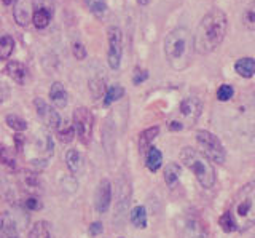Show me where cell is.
Listing matches in <instances>:
<instances>
[{"instance_id":"6da1fadb","label":"cell","mask_w":255,"mask_h":238,"mask_svg":"<svg viewBox=\"0 0 255 238\" xmlns=\"http://www.w3.org/2000/svg\"><path fill=\"white\" fill-rule=\"evenodd\" d=\"M227 32H228L227 14L219 8H212L211 11H207L204 14L196 27V32L193 35L195 51L199 54L212 53L225 40Z\"/></svg>"},{"instance_id":"b9f144b4","label":"cell","mask_w":255,"mask_h":238,"mask_svg":"<svg viewBox=\"0 0 255 238\" xmlns=\"http://www.w3.org/2000/svg\"><path fill=\"white\" fill-rule=\"evenodd\" d=\"M150 2H151V0H137V3H139L140 6H147Z\"/></svg>"},{"instance_id":"2e32d148","label":"cell","mask_w":255,"mask_h":238,"mask_svg":"<svg viewBox=\"0 0 255 238\" xmlns=\"http://www.w3.org/2000/svg\"><path fill=\"white\" fill-rule=\"evenodd\" d=\"M0 238H19L16 221L6 211L0 214Z\"/></svg>"},{"instance_id":"d6a6232c","label":"cell","mask_w":255,"mask_h":238,"mask_svg":"<svg viewBox=\"0 0 255 238\" xmlns=\"http://www.w3.org/2000/svg\"><path fill=\"white\" fill-rule=\"evenodd\" d=\"M90 90H91V94L94 99H99L102 98L104 94H106V83H104L102 78H93L90 82Z\"/></svg>"},{"instance_id":"7a4b0ae2","label":"cell","mask_w":255,"mask_h":238,"mask_svg":"<svg viewBox=\"0 0 255 238\" xmlns=\"http://www.w3.org/2000/svg\"><path fill=\"white\" fill-rule=\"evenodd\" d=\"M193 34L187 27H175L164 38V54L174 70H185L193 61Z\"/></svg>"},{"instance_id":"e0dca14e","label":"cell","mask_w":255,"mask_h":238,"mask_svg":"<svg viewBox=\"0 0 255 238\" xmlns=\"http://www.w3.org/2000/svg\"><path fill=\"white\" fill-rule=\"evenodd\" d=\"M50 99L56 109H64L67 106V91L61 82H54L50 88Z\"/></svg>"},{"instance_id":"8fae6325","label":"cell","mask_w":255,"mask_h":238,"mask_svg":"<svg viewBox=\"0 0 255 238\" xmlns=\"http://www.w3.org/2000/svg\"><path fill=\"white\" fill-rule=\"evenodd\" d=\"M34 147L37 157L32 158V163H38V162H46L48 158L53 155V141L51 136L45 131H40L35 139H34Z\"/></svg>"},{"instance_id":"9c48e42d","label":"cell","mask_w":255,"mask_h":238,"mask_svg":"<svg viewBox=\"0 0 255 238\" xmlns=\"http://www.w3.org/2000/svg\"><path fill=\"white\" fill-rule=\"evenodd\" d=\"M180 237L182 238H206L207 229L204 221L195 213H188L180 222Z\"/></svg>"},{"instance_id":"1f68e13d","label":"cell","mask_w":255,"mask_h":238,"mask_svg":"<svg viewBox=\"0 0 255 238\" xmlns=\"http://www.w3.org/2000/svg\"><path fill=\"white\" fill-rule=\"evenodd\" d=\"M5 122H6V125L10 126L11 130L18 131V133L27 130V122L24 120V118H21L19 115H13V114H11V115H8V117L5 118Z\"/></svg>"},{"instance_id":"f546056e","label":"cell","mask_w":255,"mask_h":238,"mask_svg":"<svg viewBox=\"0 0 255 238\" xmlns=\"http://www.w3.org/2000/svg\"><path fill=\"white\" fill-rule=\"evenodd\" d=\"M219 226L222 227V230H223L225 234L238 232V224H236V221H235V218H233V214H231L228 210L220 216V219H219Z\"/></svg>"},{"instance_id":"f35d334b","label":"cell","mask_w":255,"mask_h":238,"mask_svg":"<svg viewBox=\"0 0 255 238\" xmlns=\"http://www.w3.org/2000/svg\"><path fill=\"white\" fill-rule=\"evenodd\" d=\"M72 53H74L75 59H78V61H82V59L86 58V48H85V45H82L80 42L72 45Z\"/></svg>"},{"instance_id":"4dcf8cb0","label":"cell","mask_w":255,"mask_h":238,"mask_svg":"<svg viewBox=\"0 0 255 238\" xmlns=\"http://www.w3.org/2000/svg\"><path fill=\"white\" fill-rule=\"evenodd\" d=\"M86 6L90 8V11L98 18H104L107 14V3L106 0H85Z\"/></svg>"},{"instance_id":"e575fe53","label":"cell","mask_w":255,"mask_h":238,"mask_svg":"<svg viewBox=\"0 0 255 238\" xmlns=\"http://www.w3.org/2000/svg\"><path fill=\"white\" fill-rule=\"evenodd\" d=\"M233 96H235V88H233V85L223 83V85L219 86V90H217V99H219V101L227 102V101H230Z\"/></svg>"},{"instance_id":"7bdbcfd3","label":"cell","mask_w":255,"mask_h":238,"mask_svg":"<svg viewBox=\"0 0 255 238\" xmlns=\"http://www.w3.org/2000/svg\"><path fill=\"white\" fill-rule=\"evenodd\" d=\"M2 2H3L5 5H11V3L14 2V0H2Z\"/></svg>"},{"instance_id":"d4e9b609","label":"cell","mask_w":255,"mask_h":238,"mask_svg":"<svg viewBox=\"0 0 255 238\" xmlns=\"http://www.w3.org/2000/svg\"><path fill=\"white\" fill-rule=\"evenodd\" d=\"M129 219H131V224L137 229H145L147 227V210L145 206H135L132 208L131 214H129Z\"/></svg>"},{"instance_id":"484cf974","label":"cell","mask_w":255,"mask_h":238,"mask_svg":"<svg viewBox=\"0 0 255 238\" xmlns=\"http://www.w3.org/2000/svg\"><path fill=\"white\" fill-rule=\"evenodd\" d=\"M125 96V88L120 85H110L106 90V94H104V106L110 107L115 101H118L120 98Z\"/></svg>"},{"instance_id":"52a82bcc","label":"cell","mask_w":255,"mask_h":238,"mask_svg":"<svg viewBox=\"0 0 255 238\" xmlns=\"http://www.w3.org/2000/svg\"><path fill=\"white\" fill-rule=\"evenodd\" d=\"M107 62L110 69H118L123 56V32L117 26L107 30Z\"/></svg>"},{"instance_id":"60d3db41","label":"cell","mask_w":255,"mask_h":238,"mask_svg":"<svg viewBox=\"0 0 255 238\" xmlns=\"http://www.w3.org/2000/svg\"><path fill=\"white\" fill-rule=\"evenodd\" d=\"M14 144H16V149L21 152V150H24V147H26V138H24L22 134L16 133L14 134Z\"/></svg>"},{"instance_id":"30bf717a","label":"cell","mask_w":255,"mask_h":238,"mask_svg":"<svg viewBox=\"0 0 255 238\" xmlns=\"http://www.w3.org/2000/svg\"><path fill=\"white\" fill-rule=\"evenodd\" d=\"M34 106L37 109V115L40 117V120H42L48 128H51V130H59L61 128V115L59 112L56 110L53 106H50L45 99L42 98H37L34 101Z\"/></svg>"},{"instance_id":"5bb4252c","label":"cell","mask_w":255,"mask_h":238,"mask_svg":"<svg viewBox=\"0 0 255 238\" xmlns=\"http://www.w3.org/2000/svg\"><path fill=\"white\" fill-rule=\"evenodd\" d=\"M66 163H67V168H69V171L72 173V176H74V178L82 176V174L85 173L86 158H85V155L82 152H78L77 149L67 150V154H66Z\"/></svg>"},{"instance_id":"ee69618b","label":"cell","mask_w":255,"mask_h":238,"mask_svg":"<svg viewBox=\"0 0 255 238\" xmlns=\"http://www.w3.org/2000/svg\"><path fill=\"white\" fill-rule=\"evenodd\" d=\"M2 146H3V144H2V142H0V147H2Z\"/></svg>"},{"instance_id":"ba28073f","label":"cell","mask_w":255,"mask_h":238,"mask_svg":"<svg viewBox=\"0 0 255 238\" xmlns=\"http://www.w3.org/2000/svg\"><path fill=\"white\" fill-rule=\"evenodd\" d=\"M74 128L82 144H90L93 136V115L86 107H77L74 112Z\"/></svg>"},{"instance_id":"8d00e7d4","label":"cell","mask_w":255,"mask_h":238,"mask_svg":"<svg viewBox=\"0 0 255 238\" xmlns=\"http://www.w3.org/2000/svg\"><path fill=\"white\" fill-rule=\"evenodd\" d=\"M24 208L27 211H38V210H42V203H40V200L35 195H30L24 200Z\"/></svg>"},{"instance_id":"44dd1931","label":"cell","mask_w":255,"mask_h":238,"mask_svg":"<svg viewBox=\"0 0 255 238\" xmlns=\"http://www.w3.org/2000/svg\"><path fill=\"white\" fill-rule=\"evenodd\" d=\"M159 134V128L158 126H150V128L143 130L139 136V152L145 154L147 150L151 147V142L155 141V138Z\"/></svg>"},{"instance_id":"83f0119b","label":"cell","mask_w":255,"mask_h":238,"mask_svg":"<svg viewBox=\"0 0 255 238\" xmlns=\"http://www.w3.org/2000/svg\"><path fill=\"white\" fill-rule=\"evenodd\" d=\"M14 51V38L11 35L0 37V61H6Z\"/></svg>"},{"instance_id":"5b68a950","label":"cell","mask_w":255,"mask_h":238,"mask_svg":"<svg viewBox=\"0 0 255 238\" xmlns=\"http://www.w3.org/2000/svg\"><path fill=\"white\" fill-rule=\"evenodd\" d=\"M203 112V102L196 96H187L183 98L175 110L174 117L167 123V128L171 131H182L191 128L201 117Z\"/></svg>"},{"instance_id":"74e56055","label":"cell","mask_w":255,"mask_h":238,"mask_svg":"<svg viewBox=\"0 0 255 238\" xmlns=\"http://www.w3.org/2000/svg\"><path fill=\"white\" fill-rule=\"evenodd\" d=\"M147 78H148V70L140 69V67L134 69V75H132V83L134 85H140V83L145 82Z\"/></svg>"},{"instance_id":"277c9868","label":"cell","mask_w":255,"mask_h":238,"mask_svg":"<svg viewBox=\"0 0 255 238\" xmlns=\"http://www.w3.org/2000/svg\"><path fill=\"white\" fill-rule=\"evenodd\" d=\"M180 160L187 168L195 174L196 181L204 189H212L217 182V173L212 162L193 147H183L180 150Z\"/></svg>"},{"instance_id":"603a6c76","label":"cell","mask_w":255,"mask_h":238,"mask_svg":"<svg viewBox=\"0 0 255 238\" xmlns=\"http://www.w3.org/2000/svg\"><path fill=\"white\" fill-rule=\"evenodd\" d=\"M241 24L246 30L255 32V0H251V2L246 5V8L243 10Z\"/></svg>"},{"instance_id":"8992f818","label":"cell","mask_w":255,"mask_h":238,"mask_svg":"<svg viewBox=\"0 0 255 238\" xmlns=\"http://www.w3.org/2000/svg\"><path fill=\"white\" fill-rule=\"evenodd\" d=\"M196 142L199 144L203 150V155L207 158L209 162H214L217 165H223L227 160V150L223 147L222 141L215 136L214 133L207 131V130H199L196 133Z\"/></svg>"},{"instance_id":"ffe728a7","label":"cell","mask_w":255,"mask_h":238,"mask_svg":"<svg viewBox=\"0 0 255 238\" xmlns=\"http://www.w3.org/2000/svg\"><path fill=\"white\" fill-rule=\"evenodd\" d=\"M129 195H131V190L128 184H123L118 187V202H117L115 218L125 216V213L128 211V206H129Z\"/></svg>"},{"instance_id":"4316f807","label":"cell","mask_w":255,"mask_h":238,"mask_svg":"<svg viewBox=\"0 0 255 238\" xmlns=\"http://www.w3.org/2000/svg\"><path fill=\"white\" fill-rule=\"evenodd\" d=\"M29 238H53L50 224L45 221L35 222V224L32 226L30 232H29Z\"/></svg>"},{"instance_id":"d590c367","label":"cell","mask_w":255,"mask_h":238,"mask_svg":"<svg viewBox=\"0 0 255 238\" xmlns=\"http://www.w3.org/2000/svg\"><path fill=\"white\" fill-rule=\"evenodd\" d=\"M75 138V128L74 125H67V126H61L59 128V141H62L64 144H69Z\"/></svg>"},{"instance_id":"7402d4cb","label":"cell","mask_w":255,"mask_h":238,"mask_svg":"<svg viewBox=\"0 0 255 238\" xmlns=\"http://www.w3.org/2000/svg\"><path fill=\"white\" fill-rule=\"evenodd\" d=\"M145 154H147L145 155V166L151 173H156L159 168H161V163H163L161 150L156 149V147H150Z\"/></svg>"},{"instance_id":"836d02e7","label":"cell","mask_w":255,"mask_h":238,"mask_svg":"<svg viewBox=\"0 0 255 238\" xmlns=\"http://www.w3.org/2000/svg\"><path fill=\"white\" fill-rule=\"evenodd\" d=\"M0 162H2L5 166H8L10 170H16V162H14L13 152L10 149H6L5 146L0 147Z\"/></svg>"},{"instance_id":"ab89813d","label":"cell","mask_w":255,"mask_h":238,"mask_svg":"<svg viewBox=\"0 0 255 238\" xmlns=\"http://www.w3.org/2000/svg\"><path fill=\"white\" fill-rule=\"evenodd\" d=\"M102 230H104V227H102V222H93V224L90 226V235L91 237H98V235H101L102 234Z\"/></svg>"},{"instance_id":"3957f363","label":"cell","mask_w":255,"mask_h":238,"mask_svg":"<svg viewBox=\"0 0 255 238\" xmlns=\"http://www.w3.org/2000/svg\"><path fill=\"white\" fill-rule=\"evenodd\" d=\"M238 224V232H247L255 226V181L244 184L233 197L228 210Z\"/></svg>"},{"instance_id":"f1b7e54d","label":"cell","mask_w":255,"mask_h":238,"mask_svg":"<svg viewBox=\"0 0 255 238\" xmlns=\"http://www.w3.org/2000/svg\"><path fill=\"white\" fill-rule=\"evenodd\" d=\"M180 178V166L177 163H169L164 168V182L169 187H174L177 184V181Z\"/></svg>"},{"instance_id":"4fadbf2b","label":"cell","mask_w":255,"mask_h":238,"mask_svg":"<svg viewBox=\"0 0 255 238\" xmlns=\"http://www.w3.org/2000/svg\"><path fill=\"white\" fill-rule=\"evenodd\" d=\"M34 0H18L14 5V19L19 26L27 27L32 22V13H34Z\"/></svg>"},{"instance_id":"9a60e30c","label":"cell","mask_w":255,"mask_h":238,"mask_svg":"<svg viewBox=\"0 0 255 238\" xmlns=\"http://www.w3.org/2000/svg\"><path fill=\"white\" fill-rule=\"evenodd\" d=\"M5 72H6L8 77L13 78V80L18 85H24L27 82V78H29L27 67L19 61H8V64L5 67Z\"/></svg>"},{"instance_id":"d6986e66","label":"cell","mask_w":255,"mask_h":238,"mask_svg":"<svg viewBox=\"0 0 255 238\" xmlns=\"http://www.w3.org/2000/svg\"><path fill=\"white\" fill-rule=\"evenodd\" d=\"M51 10L46 8L43 5L34 6V13H32V22L37 29H45L51 21Z\"/></svg>"},{"instance_id":"7c38bea8","label":"cell","mask_w":255,"mask_h":238,"mask_svg":"<svg viewBox=\"0 0 255 238\" xmlns=\"http://www.w3.org/2000/svg\"><path fill=\"white\" fill-rule=\"evenodd\" d=\"M110 203H112V184L109 179H102L98 189H96L94 206L98 213L106 214L110 208Z\"/></svg>"},{"instance_id":"ac0fdd59","label":"cell","mask_w":255,"mask_h":238,"mask_svg":"<svg viewBox=\"0 0 255 238\" xmlns=\"http://www.w3.org/2000/svg\"><path fill=\"white\" fill-rule=\"evenodd\" d=\"M235 72L243 78H251L255 75V59L251 56L239 58L235 62Z\"/></svg>"},{"instance_id":"cb8c5ba5","label":"cell","mask_w":255,"mask_h":238,"mask_svg":"<svg viewBox=\"0 0 255 238\" xmlns=\"http://www.w3.org/2000/svg\"><path fill=\"white\" fill-rule=\"evenodd\" d=\"M21 184L24 186V189H26L29 194H35L40 189V179L34 171L24 170V171H21Z\"/></svg>"}]
</instances>
